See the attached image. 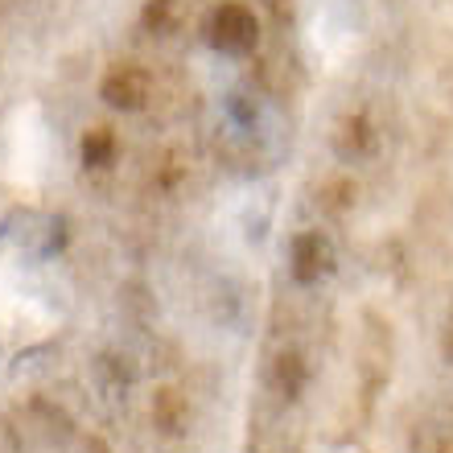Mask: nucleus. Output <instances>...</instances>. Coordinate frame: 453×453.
Masks as SVG:
<instances>
[{"label": "nucleus", "instance_id": "f257e3e1", "mask_svg": "<svg viewBox=\"0 0 453 453\" xmlns=\"http://www.w3.org/2000/svg\"><path fill=\"white\" fill-rule=\"evenodd\" d=\"M256 42H260V21L248 4H235V0L219 4L211 17V46L223 54H251Z\"/></svg>", "mask_w": 453, "mask_h": 453}, {"label": "nucleus", "instance_id": "f03ea898", "mask_svg": "<svg viewBox=\"0 0 453 453\" xmlns=\"http://www.w3.org/2000/svg\"><path fill=\"white\" fill-rule=\"evenodd\" d=\"M99 96L116 111H141L144 104L153 99V74L144 71V66H136V62H116V66L104 74Z\"/></svg>", "mask_w": 453, "mask_h": 453}, {"label": "nucleus", "instance_id": "7ed1b4c3", "mask_svg": "<svg viewBox=\"0 0 453 453\" xmlns=\"http://www.w3.org/2000/svg\"><path fill=\"white\" fill-rule=\"evenodd\" d=\"M334 268V248H330V239L322 231H301L293 239V248H288V273L297 285H318L326 280Z\"/></svg>", "mask_w": 453, "mask_h": 453}, {"label": "nucleus", "instance_id": "20e7f679", "mask_svg": "<svg viewBox=\"0 0 453 453\" xmlns=\"http://www.w3.org/2000/svg\"><path fill=\"white\" fill-rule=\"evenodd\" d=\"M149 412H153V425L161 433H181L190 425V400L178 388H157L149 400Z\"/></svg>", "mask_w": 453, "mask_h": 453}, {"label": "nucleus", "instance_id": "39448f33", "mask_svg": "<svg viewBox=\"0 0 453 453\" xmlns=\"http://www.w3.org/2000/svg\"><path fill=\"white\" fill-rule=\"evenodd\" d=\"M268 380H273V388L285 395V400H297V395L305 392L310 367H305V358H301L297 350H280V355L273 358V371H268Z\"/></svg>", "mask_w": 453, "mask_h": 453}, {"label": "nucleus", "instance_id": "423d86ee", "mask_svg": "<svg viewBox=\"0 0 453 453\" xmlns=\"http://www.w3.org/2000/svg\"><path fill=\"white\" fill-rule=\"evenodd\" d=\"M334 144L342 157L358 161V157H367L371 149H375V128L367 124V116H346L334 132Z\"/></svg>", "mask_w": 453, "mask_h": 453}, {"label": "nucleus", "instance_id": "0eeeda50", "mask_svg": "<svg viewBox=\"0 0 453 453\" xmlns=\"http://www.w3.org/2000/svg\"><path fill=\"white\" fill-rule=\"evenodd\" d=\"M111 153H116V136L108 128H96L83 136V161L87 165H108Z\"/></svg>", "mask_w": 453, "mask_h": 453}, {"label": "nucleus", "instance_id": "6e6552de", "mask_svg": "<svg viewBox=\"0 0 453 453\" xmlns=\"http://www.w3.org/2000/svg\"><path fill=\"white\" fill-rule=\"evenodd\" d=\"M173 12H178V0H149L144 25H149L153 34H169V29H173Z\"/></svg>", "mask_w": 453, "mask_h": 453}, {"label": "nucleus", "instance_id": "1a4fd4ad", "mask_svg": "<svg viewBox=\"0 0 453 453\" xmlns=\"http://www.w3.org/2000/svg\"><path fill=\"white\" fill-rule=\"evenodd\" d=\"M433 453H453V433H445V437L437 441V449H433Z\"/></svg>", "mask_w": 453, "mask_h": 453}, {"label": "nucleus", "instance_id": "9d476101", "mask_svg": "<svg viewBox=\"0 0 453 453\" xmlns=\"http://www.w3.org/2000/svg\"><path fill=\"white\" fill-rule=\"evenodd\" d=\"M445 355L453 358V322H449V330H445Z\"/></svg>", "mask_w": 453, "mask_h": 453}]
</instances>
